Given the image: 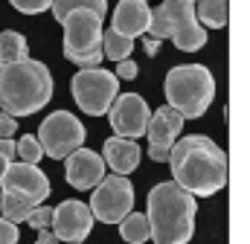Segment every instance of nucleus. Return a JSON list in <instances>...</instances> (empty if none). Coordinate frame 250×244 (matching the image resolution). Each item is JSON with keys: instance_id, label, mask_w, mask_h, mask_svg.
Segmentation results:
<instances>
[{"instance_id": "39448f33", "label": "nucleus", "mask_w": 250, "mask_h": 244, "mask_svg": "<svg viewBox=\"0 0 250 244\" xmlns=\"http://www.w3.org/2000/svg\"><path fill=\"white\" fill-rule=\"evenodd\" d=\"M70 90H73L76 105H79L84 114L102 117V114H108L111 102H114L117 93H120V79H117L111 70L84 67V70H79V73L73 76Z\"/></svg>"}, {"instance_id": "c756f323", "label": "nucleus", "mask_w": 250, "mask_h": 244, "mask_svg": "<svg viewBox=\"0 0 250 244\" xmlns=\"http://www.w3.org/2000/svg\"><path fill=\"white\" fill-rule=\"evenodd\" d=\"M102 59H105V56H102V50H96V53H90V56H79V59H70V61H73L79 70H84V67H99Z\"/></svg>"}, {"instance_id": "2f4dec72", "label": "nucleus", "mask_w": 250, "mask_h": 244, "mask_svg": "<svg viewBox=\"0 0 250 244\" xmlns=\"http://www.w3.org/2000/svg\"><path fill=\"white\" fill-rule=\"evenodd\" d=\"M35 244H62V242H59V236H56L53 230H38V239H35Z\"/></svg>"}, {"instance_id": "6ab92c4d", "label": "nucleus", "mask_w": 250, "mask_h": 244, "mask_svg": "<svg viewBox=\"0 0 250 244\" xmlns=\"http://www.w3.org/2000/svg\"><path fill=\"white\" fill-rule=\"evenodd\" d=\"M29 59V44L21 32L6 29L0 32V64H12V61Z\"/></svg>"}, {"instance_id": "f3484780", "label": "nucleus", "mask_w": 250, "mask_h": 244, "mask_svg": "<svg viewBox=\"0 0 250 244\" xmlns=\"http://www.w3.org/2000/svg\"><path fill=\"white\" fill-rule=\"evenodd\" d=\"M195 18L204 29L227 26V0H195Z\"/></svg>"}, {"instance_id": "f704fd0d", "label": "nucleus", "mask_w": 250, "mask_h": 244, "mask_svg": "<svg viewBox=\"0 0 250 244\" xmlns=\"http://www.w3.org/2000/svg\"><path fill=\"white\" fill-rule=\"evenodd\" d=\"M64 244H84V242H64Z\"/></svg>"}, {"instance_id": "473e14b6", "label": "nucleus", "mask_w": 250, "mask_h": 244, "mask_svg": "<svg viewBox=\"0 0 250 244\" xmlns=\"http://www.w3.org/2000/svg\"><path fill=\"white\" fill-rule=\"evenodd\" d=\"M143 47H146V53H148V56H157V53H160V41H154V38H146V44H143Z\"/></svg>"}, {"instance_id": "393cba45", "label": "nucleus", "mask_w": 250, "mask_h": 244, "mask_svg": "<svg viewBox=\"0 0 250 244\" xmlns=\"http://www.w3.org/2000/svg\"><path fill=\"white\" fill-rule=\"evenodd\" d=\"M26 224H29L35 233H38V230H50V227H53V206H47V203H38V206L29 212Z\"/></svg>"}, {"instance_id": "c85d7f7f", "label": "nucleus", "mask_w": 250, "mask_h": 244, "mask_svg": "<svg viewBox=\"0 0 250 244\" xmlns=\"http://www.w3.org/2000/svg\"><path fill=\"white\" fill-rule=\"evenodd\" d=\"M18 134V120L12 117V114H6V111H0V137H15Z\"/></svg>"}, {"instance_id": "9d476101", "label": "nucleus", "mask_w": 250, "mask_h": 244, "mask_svg": "<svg viewBox=\"0 0 250 244\" xmlns=\"http://www.w3.org/2000/svg\"><path fill=\"white\" fill-rule=\"evenodd\" d=\"M148 117L151 108L143 96L137 93H117V99L108 108V120L117 137H128V140H140L148 128Z\"/></svg>"}, {"instance_id": "a211bd4d", "label": "nucleus", "mask_w": 250, "mask_h": 244, "mask_svg": "<svg viewBox=\"0 0 250 244\" xmlns=\"http://www.w3.org/2000/svg\"><path fill=\"white\" fill-rule=\"evenodd\" d=\"M120 236H123L128 244H146L148 242L151 230H148L146 212H134V209H131L123 221H120Z\"/></svg>"}, {"instance_id": "aec40b11", "label": "nucleus", "mask_w": 250, "mask_h": 244, "mask_svg": "<svg viewBox=\"0 0 250 244\" xmlns=\"http://www.w3.org/2000/svg\"><path fill=\"white\" fill-rule=\"evenodd\" d=\"M131 53H134V38H125V35L114 32V29L102 32V56L105 59H111L117 64L123 59H131Z\"/></svg>"}, {"instance_id": "ddd939ff", "label": "nucleus", "mask_w": 250, "mask_h": 244, "mask_svg": "<svg viewBox=\"0 0 250 244\" xmlns=\"http://www.w3.org/2000/svg\"><path fill=\"white\" fill-rule=\"evenodd\" d=\"M59 242H84L93 233V212L82 201H62L53 206V227Z\"/></svg>"}, {"instance_id": "4468645a", "label": "nucleus", "mask_w": 250, "mask_h": 244, "mask_svg": "<svg viewBox=\"0 0 250 244\" xmlns=\"http://www.w3.org/2000/svg\"><path fill=\"white\" fill-rule=\"evenodd\" d=\"M64 160H67L64 163V178H67V183L73 189H79V192H90L96 183L105 178V172H108L102 154H96V151H90L84 145L76 148L73 154H67Z\"/></svg>"}, {"instance_id": "e433bc0d", "label": "nucleus", "mask_w": 250, "mask_h": 244, "mask_svg": "<svg viewBox=\"0 0 250 244\" xmlns=\"http://www.w3.org/2000/svg\"><path fill=\"white\" fill-rule=\"evenodd\" d=\"M189 3H195V0H189Z\"/></svg>"}, {"instance_id": "f257e3e1", "label": "nucleus", "mask_w": 250, "mask_h": 244, "mask_svg": "<svg viewBox=\"0 0 250 244\" xmlns=\"http://www.w3.org/2000/svg\"><path fill=\"white\" fill-rule=\"evenodd\" d=\"M166 163L175 183L195 198H209L227 183V154L207 134H187L184 140H175Z\"/></svg>"}, {"instance_id": "0eeeda50", "label": "nucleus", "mask_w": 250, "mask_h": 244, "mask_svg": "<svg viewBox=\"0 0 250 244\" xmlns=\"http://www.w3.org/2000/svg\"><path fill=\"white\" fill-rule=\"evenodd\" d=\"M38 142L47 157L64 160L67 154H73L76 148L84 145V125L70 111H56V114L44 117L41 128H38Z\"/></svg>"}, {"instance_id": "a878e982", "label": "nucleus", "mask_w": 250, "mask_h": 244, "mask_svg": "<svg viewBox=\"0 0 250 244\" xmlns=\"http://www.w3.org/2000/svg\"><path fill=\"white\" fill-rule=\"evenodd\" d=\"M18 12H23V15H41L44 9H50L53 6V0H9Z\"/></svg>"}, {"instance_id": "bb28decb", "label": "nucleus", "mask_w": 250, "mask_h": 244, "mask_svg": "<svg viewBox=\"0 0 250 244\" xmlns=\"http://www.w3.org/2000/svg\"><path fill=\"white\" fill-rule=\"evenodd\" d=\"M18 239H21V233H18V224L6 221V218L0 215V244H18Z\"/></svg>"}, {"instance_id": "c9c22d12", "label": "nucleus", "mask_w": 250, "mask_h": 244, "mask_svg": "<svg viewBox=\"0 0 250 244\" xmlns=\"http://www.w3.org/2000/svg\"><path fill=\"white\" fill-rule=\"evenodd\" d=\"M0 195H3V186H0Z\"/></svg>"}, {"instance_id": "423d86ee", "label": "nucleus", "mask_w": 250, "mask_h": 244, "mask_svg": "<svg viewBox=\"0 0 250 244\" xmlns=\"http://www.w3.org/2000/svg\"><path fill=\"white\" fill-rule=\"evenodd\" d=\"M87 206L93 212V221L120 224L134 209V186L128 181V175H105L93 186V195H90Z\"/></svg>"}, {"instance_id": "412c9836", "label": "nucleus", "mask_w": 250, "mask_h": 244, "mask_svg": "<svg viewBox=\"0 0 250 244\" xmlns=\"http://www.w3.org/2000/svg\"><path fill=\"white\" fill-rule=\"evenodd\" d=\"M35 206H38V203H29V201H23V198H18V195H9V192L0 195V215H3L6 221H12V224H23Z\"/></svg>"}, {"instance_id": "6e6552de", "label": "nucleus", "mask_w": 250, "mask_h": 244, "mask_svg": "<svg viewBox=\"0 0 250 244\" xmlns=\"http://www.w3.org/2000/svg\"><path fill=\"white\" fill-rule=\"evenodd\" d=\"M102 20L105 18L93 15L90 9H73V12L64 15L62 26H64V56H67V61L102 50V32H105Z\"/></svg>"}, {"instance_id": "72a5a7b5", "label": "nucleus", "mask_w": 250, "mask_h": 244, "mask_svg": "<svg viewBox=\"0 0 250 244\" xmlns=\"http://www.w3.org/2000/svg\"><path fill=\"white\" fill-rule=\"evenodd\" d=\"M9 163H12V160H9V157H3V154H0V178H3V175H6V169H9Z\"/></svg>"}, {"instance_id": "f03ea898", "label": "nucleus", "mask_w": 250, "mask_h": 244, "mask_svg": "<svg viewBox=\"0 0 250 244\" xmlns=\"http://www.w3.org/2000/svg\"><path fill=\"white\" fill-rule=\"evenodd\" d=\"M195 195L175 181L157 183L146 201V218L154 244H189L195 236Z\"/></svg>"}, {"instance_id": "20e7f679", "label": "nucleus", "mask_w": 250, "mask_h": 244, "mask_svg": "<svg viewBox=\"0 0 250 244\" xmlns=\"http://www.w3.org/2000/svg\"><path fill=\"white\" fill-rule=\"evenodd\" d=\"M163 90H166V102L184 120H198L207 114V108L215 99V79L204 64H181L166 73Z\"/></svg>"}, {"instance_id": "1a4fd4ad", "label": "nucleus", "mask_w": 250, "mask_h": 244, "mask_svg": "<svg viewBox=\"0 0 250 244\" xmlns=\"http://www.w3.org/2000/svg\"><path fill=\"white\" fill-rule=\"evenodd\" d=\"M169 20V38L175 41L178 50L184 53H195L207 44V29L198 23L195 18V3L189 0H163L160 3Z\"/></svg>"}, {"instance_id": "cd10ccee", "label": "nucleus", "mask_w": 250, "mask_h": 244, "mask_svg": "<svg viewBox=\"0 0 250 244\" xmlns=\"http://www.w3.org/2000/svg\"><path fill=\"white\" fill-rule=\"evenodd\" d=\"M137 73H140V67H137L131 59L117 61V70H114V76H117V79H137Z\"/></svg>"}, {"instance_id": "7ed1b4c3", "label": "nucleus", "mask_w": 250, "mask_h": 244, "mask_svg": "<svg viewBox=\"0 0 250 244\" xmlns=\"http://www.w3.org/2000/svg\"><path fill=\"white\" fill-rule=\"evenodd\" d=\"M53 99V73L44 61L21 59L0 64V111L18 117H32L44 111Z\"/></svg>"}, {"instance_id": "b1692460", "label": "nucleus", "mask_w": 250, "mask_h": 244, "mask_svg": "<svg viewBox=\"0 0 250 244\" xmlns=\"http://www.w3.org/2000/svg\"><path fill=\"white\" fill-rule=\"evenodd\" d=\"M146 35L154 38V41H166V38H169V20H166L163 6H154V9H151V20H148Z\"/></svg>"}, {"instance_id": "5701e85b", "label": "nucleus", "mask_w": 250, "mask_h": 244, "mask_svg": "<svg viewBox=\"0 0 250 244\" xmlns=\"http://www.w3.org/2000/svg\"><path fill=\"white\" fill-rule=\"evenodd\" d=\"M15 157H21V163H38L44 157V148H41L38 137L35 134H23L15 142Z\"/></svg>"}, {"instance_id": "2eb2a0df", "label": "nucleus", "mask_w": 250, "mask_h": 244, "mask_svg": "<svg viewBox=\"0 0 250 244\" xmlns=\"http://www.w3.org/2000/svg\"><path fill=\"white\" fill-rule=\"evenodd\" d=\"M148 20H151V6H148V0H120L117 9H114L111 29L120 32V35H125V38H134V41H137V35H146Z\"/></svg>"}, {"instance_id": "f8f14e48", "label": "nucleus", "mask_w": 250, "mask_h": 244, "mask_svg": "<svg viewBox=\"0 0 250 244\" xmlns=\"http://www.w3.org/2000/svg\"><path fill=\"white\" fill-rule=\"evenodd\" d=\"M181 128H184V117L172 105L157 108L148 117V128H146V134H148V157L157 160V163H166Z\"/></svg>"}, {"instance_id": "7c9ffc66", "label": "nucleus", "mask_w": 250, "mask_h": 244, "mask_svg": "<svg viewBox=\"0 0 250 244\" xmlns=\"http://www.w3.org/2000/svg\"><path fill=\"white\" fill-rule=\"evenodd\" d=\"M0 154H3V157H9V160H15V140L0 137Z\"/></svg>"}, {"instance_id": "dca6fc26", "label": "nucleus", "mask_w": 250, "mask_h": 244, "mask_svg": "<svg viewBox=\"0 0 250 244\" xmlns=\"http://www.w3.org/2000/svg\"><path fill=\"white\" fill-rule=\"evenodd\" d=\"M140 157H143V151H140L137 140H128V137H111V140H105L102 160H105V166L114 175H131L140 166Z\"/></svg>"}, {"instance_id": "4be33fe9", "label": "nucleus", "mask_w": 250, "mask_h": 244, "mask_svg": "<svg viewBox=\"0 0 250 244\" xmlns=\"http://www.w3.org/2000/svg\"><path fill=\"white\" fill-rule=\"evenodd\" d=\"M53 15H56V20L62 23V18L67 12H73V9H90L93 15H99V18H105L108 15V0H53Z\"/></svg>"}, {"instance_id": "9b49d317", "label": "nucleus", "mask_w": 250, "mask_h": 244, "mask_svg": "<svg viewBox=\"0 0 250 244\" xmlns=\"http://www.w3.org/2000/svg\"><path fill=\"white\" fill-rule=\"evenodd\" d=\"M0 186H3V192L18 195V198H23L29 203H44L50 198V192H53L50 178L35 163H15V160L9 163L6 175L0 178Z\"/></svg>"}]
</instances>
